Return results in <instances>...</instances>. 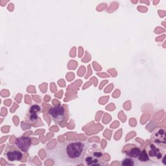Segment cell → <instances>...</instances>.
Returning <instances> with one entry per match:
<instances>
[{"mask_svg": "<svg viewBox=\"0 0 166 166\" xmlns=\"http://www.w3.org/2000/svg\"><path fill=\"white\" fill-rule=\"evenodd\" d=\"M61 145L58 154L63 162L70 164H80L84 161L87 150V145L85 142L74 141L62 143Z\"/></svg>", "mask_w": 166, "mask_h": 166, "instance_id": "6da1fadb", "label": "cell"}, {"mask_svg": "<svg viewBox=\"0 0 166 166\" xmlns=\"http://www.w3.org/2000/svg\"><path fill=\"white\" fill-rule=\"evenodd\" d=\"M49 114L55 123L61 124L64 120L66 116V110L64 107L61 105L51 107L49 110Z\"/></svg>", "mask_w": 166, "mask_h": 166, "instance_id": "7a4b0ae2", "label": "cell"}, {"mask_svg": "<svg viewBox=\"0 0 166 166\" xmlns=\"http://www.w3.org/2000/svg\"><path fill=\"white\" fill-rule=\"evenodd\" d=\"M16 145L18 148L23 152H27L31 145V140L30 138L26 136H21L16 140Z\"/></svg>", "mask_w": 166, "mask_h": 166, "instance_id": "3957f363", "label": "cell"}, {"mask_svg": "<svg viewBox=\"0 0 166 166\" xmlns=\"http://www.w3.org/2000/svg\"><path fill=\"white\" fill-rule=\"evenodd\" d=\"M151 140L153 142L165 145V131L163 129H158L157 131H154L153 134L151 136Z\"/></svg>", "mask_w": 166, "mask_h": 166, "instance_id": "277c9868", "label": "cell"}, {"mask_svg": "<svg viewBox=\"0 0 166 166\" xmlns=\"http://www.w3.org/2000/svg\"><path fill=\"white\" fill-rule=\"evenodd\" d=\"M6 157L10 162L20 161L23 158V153L19 150L9 151L6 153Z\"/></svg>", "mask_w": 166, "mask_h": 166, "instance_id": "5b68a950", "label": "cell"}, {"mask_svg": "<svg viewBox=\"0 0 166 166\" xmlns=\"http://www.w3.org/2000/svg\"><path fill=\"white\" fill-rule=\"evenodd\" d=\"M141 152L140 149L138 147H134L131 149L130 150L126 152V154L127 157L132 158H137Z\"/></svg>", "mask_w": 166, "mask_h": 166, "instance_id": "8992f818", "label": "cell"}, {"mask_svg": "<svg viewBox=\"0 0 166 166\" xmlns=\"http://www.w3.org/2000/svg\"><path fill=\"white\" fill-rule=\"evenodd\" d=\"M38 118V115L33 113H30L28 112L27 116H26V122L29 124H33L36 122L37 119Z\"/></svg>", "mask_w": 166, "mask_h": 166, "instance_id": "52a82bcc", "label": "cell"}, {"mask_svg": "<svg viewBox=\"0 0 166 166\" xmlns=\"http://www.w3.org/2000/svg\"><path fill=\"white\" fill-rule=\"evenodd\" d=\"M150 156L151 157H157L158 158H162V154L159 152V150L156 148L154 145L150 146Z\"/></svg>", "mask_w": 166, "mask_h": 166, "instance_id": "ba28073f", "label": "cell"}, {"mask_svg": "<svg viewBox=\"0 0 166 166\" xmlns=\"http://www.w3.org/2000/svg\"><path fill=\"white\" fill-rule=\"evenodd\" d=\"M137 158L138 159L139 161H140V162H147V161L149 160V157L145 150H143L141 151Z\"/></svg>", "mask_w": 166, "mask_h": 166, "instance_id": "9c48e42d", "label": "cell"}, {"mask_svg": "<svg viewBox=\"0 0 166 166\" xmlns=\"http://www.w3.org/2000/svg\"><path fill=\"white\" fill-rule=\"evenodd\" d=\"M28 112L36 114L38 115L41 112V108H40V106L38 105H33L30 106Z\"/></svg>", "mask_w": 166, "mask_h": 166, "instance_id": "30bf717a", "label": "cell"}, {"mask_svg": "<svg viewBox=\"0 0 166 166\" xmlns=\"http://www.w3.org/2000/svg\"><path fill=\"white\" fill-rule=\"evenodd\" d=\"M134 164V161L133 160V158L130 157L124 159L121 162V165L123 166H133Z\"/></svg>", "mask_w": 166, "mask_h": 166, "instance_id": "8fae6325", "label": "cell"}]
</instances>
